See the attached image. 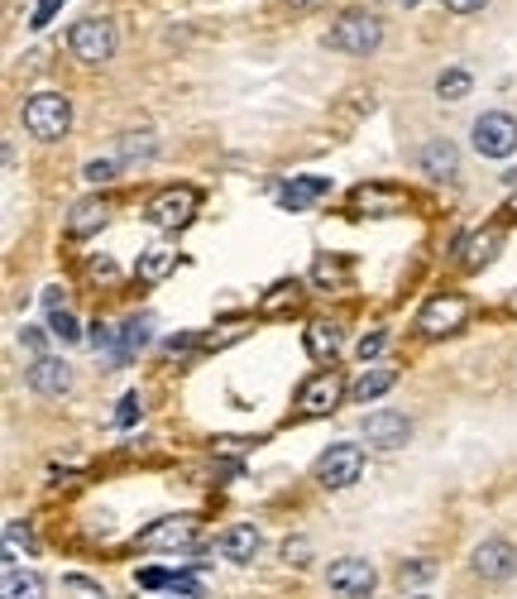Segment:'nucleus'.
<instances>
[{"label":"nucleus","instance_id":"6ab92c4d","mask_svg":"<svg viewBox=\"0 0 517 599\" xmlns=\"http://www.w3.org/2000/svg\"><path fill=\"white\" fill-rule=\"evenodd\" d=\"M393 383H398V369H393V365H369L365 375L350 383V399H355L359 407H369L374 399H383V393H389Z\"/></svg>","mask_w":517,"mask_h":599},{"label":"nucleus","instance_id":"4468645a","mask_svg":"<svg viewBox=\"0 0 517 599\" xmlns=\"http://www.w3.org/2000/svg\"><path fill=\"white\" fill-rule=\"evenodd\" d=\"M417 168H422L427 178H436V183H451V178L460 173V154H455L451 139H427L422 149H417Z\"/></svg>","mask_w":517,"mask_h":599},{"label":"nucleus","instance_id":"dca6fc26","mask_svg":"<svg viewBox=\"0 0 517 599\" xmlns=\"http://www.w3.org/2000/svg\"><path fill=\"white\" fill-rule=\"evenodd\" d=\"M216 547H221V557H225V561H239V566H249V561L259 557L263 537H259V527H255V523H235L231 533H225Z\"/></svg>","mask_w":517,"mask_h":599},{"label":"nucleus","instance_id":"f704fd0d","mask_svg":"<svg viewBox=\"0 0 517 599\" xmlns=\"http://www.w3.org/2000/svg\"><path fill=\"white\" fill-rule=\"evenodd\" d=\"M139 417V393H125V399H120V413H115V423L120 427H130Z\"/></svg>","mask_w":517,"mask_h":599},{"label":"nucleus","instance_id":"5701e85b","mask_svg":"<svg viewBox=\"0 0 517 599\" xmlns=\"http://www.w3.org/2000/svg\"><path fill=\"white\" fill-rule=\"evenodd\" d=\"M297 303H303V283L283 279V283H273L269 293L259 297V311H263V317H279V311H293Z\"/></svg>","mask_w":517,"mask_h":599},{"label":"nucleus","instance_id":"79ce46f5","mask_svg":"<svg viewBox=\"0 0 517 599\" xmlns=\"http://www.w3.org/2000/svg\"><path fill=\"white\" fill-rule=\"evenodd\" d=\"M513 211H517V197H513Z\"/></svg>","mask_w":517,"mask_h":599},{"label":"nucleus","instance_id":"a878e982","mask_svg":"<svg viewBox=\"0 0 517 599\" xmlns=\"http://www.w3.org/2000/svg\"><path fill=\"white\" fill-rule=\"evenodd\" d=\"M436 96L441 101H460V96H470V72L465 68H451L436 77Z\"/></svg>","mask_w":517,"mask_h":599},{"label":"nucleus","instance_id":"7ed1b4c3","mask_svg":"<svg viewBox=\"0 0 517 599\" xmlns=\"http://www.w3.org/2000/svg\"><path fill=\"white\" fill-rule=\"evenodd\" d=\"M311 475H317L321 489H350L359 475H365V447H355V441H335L317 455V465H311Z\"/></svg>","mask_w":517,"mask_h":599},{"label":"nucleus","instance_id":"a19ab883","mask_svg":"<svg viewBox=\"0 0 517 599\" xmlns=\"http://www.w3.org/2000/svg\"><path fill=\"white\" fill-rule=\"evenodd\" d=\"M508 311H517V293H513V297H508Z\"/></svg>","mask_w":517,"mask_h":599},{"label":"nucleus","instance_id":"f8f14e48","mask_svg":"<svg viewBox=\"0 0 517 599\" xmlns=\"http://www.w3.org/2000/svg\"><path fill=\"white\" fill-rule=\"evenodd\" d=\"M517 571V547L503 542V537H489V542L475 547V575H484V580H508Z\"/></svg>","mask_w":517,"mask_h":599},{"label":"nucleus","instance_id":"aec40b11","mask_svg":"<svg viewBox=\"0 0 517 599\" xmlns=\"http://www.w3.org/2000/svg\"><path fill=\"white\" fill-rule=\"evenodd\" d=\"M341 345H345V335H341V327H335V321H311L307 327V355L317 359V365H331L335 355H341Z\"/></svg>","mask_w":517,"mask_h":599},{"label":"nucleus","instance_id":"ea45409f","mask_svg":"<svg viewBox=\"0 0 517 599\" xmlns=\"http://www.w3.org/2000/svg\"><path fill=\"white\" fill-rule=\"evenodd\" d=\"M192 341H197V335H173V341H168V351H173V355H177V351H187V345H192Z\"/></svg>","mask_w":517,"mask_h":599},{"label":"nucleus","instance_id":"f03ea898","mask_svg":"<svg viewBox=\"0 0 517 599\" xmlns=\"http://www.w3.org/2000/svg\"><path fill=\"white\" fill-rule=\"evenodd\" d=\"M379 44H383V24H379V15H369V10H345L327 29V48H335V53L369 58Z\"/></svg>","mask_w":517,"mask_h":599},{"label":"nucleus","instance_id":"4be33fe9","mask_svg":"<svg viewBox=\"0 0 517 599\" xmlns=\"http://www.w3.org/2000/svg\"><path fill=\"white\" fill-rule=\"evenodd\" d=\"M0 595H5V599H48V585H44V575L10 566V571H5V585H0Z\"/></svg>","mask_w":517,"mask_h":599},{"label":"nucleus","instance_id":"2eb2a0df","mask_svg":"<svg viewBox=\"0 0 517 599\" xmlns=\"http://www.w3.org/2000/svg\"><path fill=\"white\" fill-rule=\"evenodd\" d=\"M350 207H355V211H365V216H393V211H403V207H407V192L383 187V183H365V187H355V192H350Z\"/></svg>","mask_w":517,"mask_h":599},{"label":"nucleus","instance_id":"412c9836","mask_svg":"<svg viewBox=\"0 0 517 599\" xmlns=\"http://www.w3.org/2000/svg\"><path fill=\"white\" fill-rule=\"evenodd\" d=\"M331 192V178H317V173H307V178H293L283 192H279V201L287 211H303V207H311V201H321Z\"/></svg>","mask_w":517,"mask_h":599},{"label":"nucleus","instance_id":"9d476101","mask_svg":"<svg viewBox=\"0 0 517 599\" xmlns=\"http://www.w3.org/2000/svg\"><path fill=\"white\" fill-rule=\"evenodd\" d=\"M197 187H163L159 197L149 201V221L159 225V231H183V225L192 221V216H197Z\"/></svg>","mask_w":517,"mask_h":599},{"label":"nucleus","instance_id":"1a4fd4ad","mask_svg":"<svg viewBox=\"0 0 517 599\" xmlns=\"http://www.w3.org/2000/svg\"><path fill=\"white\" fill-rule=\"evenodd\" d=\"M345 379H341V369H317L303 389H297V407H303L307 417H327V413H335L341 407V399H345Z\"/></svg>","mask_w":517,"mask_h":599},{"label":"nucleus","instance_id":"c756f323","mask_svg":"<svg viewBox=\"0 0 517 599\" xmlns=\"http://www.w3.org/2000/svg\"><path fill=\"white\" fill-rule=\"evenodd\" d=\"M5 547H10V561H15V551H34L39 542H34V527L29 523H5Z\"/></svg>","mask_w":517,"mask_h":599},{"label":"nucleus","instance_id":"e433bc0d","mask_svg":"<svg viewBox=\"0 0 517 599\" xmlns=\"http://www.w3.org/2000/svg\"><path fill=\"white\" fill-rule=\"evenodd\" d=\"M307 551H311V547L303 542V537H297V542H283V557L293 561V566H307Z\"/></svg>","mask_w":517,"mask_h":599},{"label":"nucleus","instance_id":"cd10ccee","mask_svg":"<svg viewBox=\"0 0 517 599\" xmlns=\"http://www.w3.org/2000/svg\"><path fill=\"white\" fill-rule=\"evenodd\" d=\"M139 159H153V135H125V144H120V163H139Z\"/></svg>","mask_w":517,"mask_h":599},{"label":"nucleus","instance_id":"c9c22d12","mask_svg":"<svg viewBox=\"0 0 517 599\" xmlns=\"http://www.w3.org/2000/svg\"><path fill=\"white\" fill-rule=\"evenodd\" d=\"M383 341H389V335H383V331H374V335H365V341H359V355H365V365H369V359H379V355H383Z\"/></svg>","mask_w":517,"mask_h":599},{"label":"nucleus","instance_id":"bb28decb","mask_svg":"<svg viewBox=\"0 0 517 599\" xmlns=\"http://www.w3.org/2000/svg\"><path fill=\"white\" fill-rule=\"evenodd\" d=\"M48 331L58 335L63 345H77L82 341V327H77V317H72L67 307H58V311H48Z\"/></svg>","mask_w":517,"mask_h":599},{"label":"nucleus","instance_id":"0eeeda50","mask_svg":"<svg viewBox=\"0 0 517 599\" xmlns=\"http://www.w3.org/2000/svg\"><path fill=\"white\" fill-rule=\"evenodd\" d=\"M470 139H475V149L484 154V159H508V154L517 149V120L508 111H484L475 120Z\"/></svg>","mask_w":517,"mask_h":599},{"label":"nucleus","instance_id":"6e6552de","mask_svg":"<svg viewBox=\"0 0 517 599\" xmlns=\"http://www.w3.org/2000/svg\"><path fill=\"white\" fill-rule=\"evenodd\" d=\"M135 547H144V551H192V547H197V518H187V513H173V518L149 523V527H144V533L135 537Z\"/></svg>","mask_w":517,"mask_h":599},{"label":"nucleus","instance_id":"2f4dec72","mask_svg":"<svg viewBox=\"0 0 517 599\" xmlns=\"http://www.w3.org/2000/svg\"><path fill=\"white\" fill-rule=\"evenodd\" d=\"M431 575H436V561H413V566L398 571V580L403 585H422V580H431Z\"/></svg>","mask_w":517,"mask_h":599},{"label":"nucleus","instance_id":"423d86ee","mask_svg":"<svg viewBox=\"0 0 517 599\" xmlns=\"http://www.w3.org/2000/svg\"><path fill=\"white\" fill-rule=\"evenodd\" d=\"M327 585L341 599H369L379 585V571H374V561H365V557H341L327 566Z\"/></svg>","mask_w":517,"mask_h":599},{"label":"nucleus","instance_id":"20e7f679","mask_svg":"<svg viewBox=\"0 0 517 599\" xmlns=\"http://www.w3.org/2000/svg\"><path fill=\"white\" fill-rule=\"evenodd\" d=\"M67 48L82 58V63H91V68L111 63V58H115V24L106 15L77 20V24H72V34H67Z\"/></svg>","mask_w":517,"mask_h":599},{"label":"nucleus","instance_id":"ddd939ff","mask_svg":"<svg viewBox=\"0 0 517 599\" xmlns=\"http://www.w3.org/2000/svg\"><path fill=\"white\" fill-rule=\"evenodd\" d=\"M24 379H29L34 393H44V399H63V393L72 389V369L63 365V359L53 355H39L29 369H24Z\"/></svg>","mask_w":517,"mask_h":599},{"label":"nucleus","instance_id":"37998d69","mask_svg":"<svg viewBox=\"0 0 517 599\" xmlns=\"http://www.w3.org/2000/svg\"><path fill=\"white\" fill-rule=\"evenodd\" d=\"M407 5H417V0H407Z\"/></svg>","mask_w":517,"mask_h":599},{"label":"nucleus","instance_id":"f3484780","mask_svg":"<svg viewBox=\"0 0 517 599\" xmlns=\"http://www.w3.org/2000/svg\"><path fill=\"white\" fill-rule=\"evenodd\" d=\"M498 249H503V225H489V231H475V235L460 245V269H470V273H475V269H484V264L494 259Z\"/></svg>","mask_w":517,"mask_h":599},{"label":"nucleus","instance_id":"58836bf2","mask_svg":"<svg viewBox=\"0 0 517 599\" xmlns=\"http://www.w3.org/2000/svg\"><path fill=\"white\" fill-rule=\"evenodd\" d=\"M91 273H96V279H115V264H111V259H96Z\"/></svg>","mask_w":517,"mask_h":599},{"label":"nucleus","instance_id":"393cba45","mask_svg":"<svg viewBox=\"0 0 517 599\" xmlns=\"http://www.w3.org/2000/svg\"><path fill=\"white\" fill-rule=\"evenodd\" d=\"M149 331H153V317H130L125 327H120V355H139L144 345H149Z\"/></svg>","mask_w":517,"mask_h":599},{"label":"nucleus","instance_id":"473e14b6","mask_svg":"<svg viewBox=\"0 0 517 599\" xmlns=\"http://www.w3.org/2000/svg\"><path fill=\"white\" fill-rule=\"evenodd\" d=\"M58 10H63V0H39V5H34V15H29V29H44Z\"/></svg>","mask_w":517,"mask_h":599},{"label":"nucleus","instance_id":"c85d7f7f","mask_svg":"<svg viewBox=\"0 0 517 599\" xmlns=\"http://www.w3.org/2000/svg\"><path fill=\"white\" fill-rule=\"evenodd\" d=\"M311 279H317L321 288H327V283H345V279H350V264H345V259H317Z\"/></svg>","mask_w":517,"mask_h":599},{"label":"nucleus","instance_id":"72a5a7b5","mask_svg":"<svg viewBox=\"0 0 517 599\" xmlns=\"http://www.w3.org/2000/svg\"><path fill=\"white\" fill-rule=\"evenodd\" d=\"M20 345H29L34 359L48 355V341H44V331H39V327H24V331H20Z\"/></svg>","mask_w":517,"mask_h":599},{"label":"nucleus","instance_id":"9b49d317","mask_svg":"<svg viewBox=\"0 0 517 599\" xmlns=\"http://www.w3.org/2000/svg\"><path fill=\"white\" fill-rule=\"evenodd\" d=\"M365 441L379 451H398L407 447V437H413V423H407V413H398V407H374V413H365Z\"/></svg>","mask_w":517,"mask_h":599},{"label":"nucleus","instance_id":"7c9ffc66","mask_svg":"<svg viewBox=\"0 0 517 599\" xmlns=\"http://www.w3.org/2000/svg\"><path fill=\"white\" fill-rule=\"evenodd\" d=\"M115 173H120V159H91L87 168H82V178H87V183H96V187L111 183Z\"/></svg>","mask_w":517,"mask_h":599},{"label":"nucleus","instance_id":"f257e3e1","mask_svg":"<svg viewBox=\"0 0 517 599\" xmlns=\"http://www.w3.org/2000/svg\"><path fill=\"white\" fill-rule=\"evenodd\" d=\"M20 120H24V130H29L34 139L53 144L72 130V101L63 91H39V96H29V101L20 106Z\"/></svg>","mask_w":517,"mask_h":599},{"label":"nucleus","instance_id":"b1692460","mask_svg":"<svg viewBox=\"0 0 517 599\" xmlns=\"http://www.w3.org/2000/svg\"><path fill=\"white\" fill-rule=\"evenodd\" d=\"M173 264H177V255L168 245H153V249H144L139 255V283H163L168 273H173Z\"/></svg>","mask_w":517,"mask_h":599},{"label":"nucleus","instance_id":"39448f33","mask_svg":"<svg viewBox=\"0 0 517 599\" xmlns=\"http://www.w3.org/2000/svg\"><path fill=\"white\" fill-rule=\"evenodd\" d=\"M465 317H470V303H465L460 293H436V297H427L422 303V311H417V331L436 341V335L460 331Z\"/></svg>","mask_w":517,"mask_h":599},{"label":"nucleus","instance_id":"4c0bfd02","mask_svg":"<svg viewBox=\"0 0 517 599\" xmlns=\"http://www.w3.org/2000/svg\"><path fill=\"white\" fill-rule=\"evenodd\" d=\"M446 10H455V15H475V10H484L489 0H441Z\"/></svg>","mask_w":517,"mask_h":599},{"label":"nucleus","instance_id":"a211bd4d","mask_svg":"<svg viewBox=\"0 0 517 599\" xmlns=\"http://www.w3.org/2000/svg\"><path fill=\"white\" fill-rule=\"evenodd\" d=\"M106 221H111V201H106V197H87V201H77V207H72V216H67V235H72V240L96 235Z\"/></svg>","mask_w":517,"mask_h":599}]
</instances>
